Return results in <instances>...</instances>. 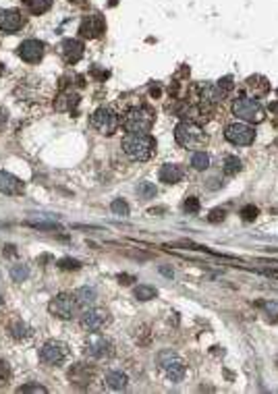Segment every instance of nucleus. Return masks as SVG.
<instances>
[{"instance_id":"nucleus-8","label":"nucleus","mask_w":278,"mask_h":394,"mask_svg":"<svg viewBox=\"0 0 278 394\" xmlns=\"http://www.w3.org/2000/svg\"><path fill=\"white\" fill-rule=\"evenodd\" d=\"M224 137L233 145H251L254 139H256V131H254L251 125H247V123H231L224 129Z\"/></svg>"},{"instance_id":"nucleus-48","label":"nucleus","mask_w":278,"mask_h":394,"mask_svg":"<svg viewBox=\"0 0 278 394\" xmlns=\"http://www.w3.org/2000/svg\"><path fill=\"white\" fill-rule=\"evenodd\" d=\"M276 96H278V89H276Z\"/></svg>"},{"instance_id":"nucleus-25","label":"nucleus","mask_w":278,"mask_h":394,"mask_svg":"<svg viewBox=\"0 0 278 394\" xmlns=\"http://www.w3.org/2000/svg\"><path fill=\"white\" fill-rule=\"evenodd\" d=\"M247 83H249V87L256 92V96H264V94L270 92V83L264 77H249V79H247Z\"/></svg>"},{"instance_id":"nucleus-31","label":"nucleus","mask_w":278,"mask_h":394,"mask_svg":"<svg viewBox=\"0 0 278 394\" xmlns=\"http://www.w3.org/2000/svg\"><path fill=\"white\" fill-rule=\"evenodd\" d=\"M110 209L114 212L116 216H129V205L122 201V199H114V201L110 203Z\"/></svg>"},{"instance_id":"nucleus-12","label":"nucleus","mask_w":278,"mask_h":394,"mask_svg":"<svg viewBox=\"0 0 278 394\" xmlns=\"http://www.w3.org/2000/svg\"><path fill=\"white\" fill-rule=\"evenodd\" d=\"M19 56L25 63H40L42 56H44V44L38 40H25L19 46Z\"/></svg>"},{"instance_id":"nucleus-38","label":"nucleus","mask_w":278,"mask_h":394,"mask_svg":"<svg viewBox=\"0 0 278 394\" xmlns=\"http://www.w3.org/2000/svg\"><path fill=\"white\" fill-rule=\"evenodd\" d=\"M224 216H226V212H224V209H212V212H210V216H208V220L216 224V222H222Z\"/></svg>"},{"instance_id":"nucleus-23","label":"nucleus","mask_w":278,"mask_h":394,"mask_svg":"<svg viewBox=\"0 0 278 394\" xmlns=\"http://www.w3.org/2000/svg\"><path fill=\"white\" fill-rule=\"evenodd\" d=\"M69 378H71V382H75V384H87V382L91 380V372H89L87 365H83V363H77V365L69 372Z\"/></svg>"},{"instance_id":"nucleus-18","label":"nucleus","mask_w":278,"mask_h":394,"mask_svg":"<svg viewBox=\"0 0 278 394\" xmlns=\"http://www.w3.org/2000/svg\"><path fill=\"white\" fill-rule=\"evenodd\" d=\"M79 106V96L77 94H60L58 98H56V102H54V108L58 110V112H73L75 108Z\"/></svg>"},{"instance_id":"nucleus-7","label":"nucleus","mask_w":278,"mask_h":394,"mask_svg":"<svg viewBox=\"0 0 278 394\" xmlns=\"http://www.w3.org/2000/svg\"><path fill=\"white\" fill-rule=\"evenodd\" d=\"M69 357V347L60 340H48L40 349V361L46 365H60Z\"/></svg>"},{"instance_id":"nucleus-5","label":"nucleus","mask_w":278,"mask_h":394,"mask_svg":"<svg viewBox=\"0 0 278 394\" xmlns=\"http://www.w3.org/2000/svg\"><path fill=\"white\" fill-rule=\"evenodd\" d=\"M48 311L60 320H73L79 311V303L75 299V295L69 293H60L56 295L50 303H48Z\"/></svg>"},{"instance_id":"nucleus-35","label":"nucleus","mask_w":278,"mask_h":394,"mask_svg":"<svg viewBox=\"0 0 278 394\" xmlns=\"http://www.w3.org/2000/svg\"><path fill=\"white\" fill-rule=\"evenodd\" d=\"M216 87H218L220 92L226 96L229 92H233V87H235V83H233V77H222V79L218 81V85H216Z\"/></svg>"},{"instance_id":"nucleus-15","label":"nucleus","mask_w":278,"mask_h":394,"mask_svg":"<svg viewBox=\"0 0 278 394\" xmlns=\"http://www.w3.org/2000/svg\"><path fill=\"white\" fill-rule=\"evenodd\" d=\"M23 27V15L19 11H3L0 13V29L3 32H19Z\"/></svg>"},{"instance_id":"nucleus-16","label":"nucleus","mask_w":278,"mask_h":394,"mask_svg":"<svg viewBox=\"0 0 278 394\" xmlns=\"http://www.w3.org/2000/svg\"><path fill=\"white\" fill-rule=\"evenodd\" d=\"M185 372H187V367H185V363L181 359H170L164 363V374L170 382H181L185 378Z\"/></svg>"},{"instance_id":"nucleus-29","label":"nucleus","mask_w":278,"mask_h":394,"mask_svg":"<svg viewBox=\"0 0 278 394\" xmlns=\"http://www.w3.org/2000/svg\"><path fill=\"white\" fill-rule=\"evenodd\" d=\"M11 278L15 282H23L29 278V268L27 266H13L11 268Z\"/></svg>"},{"instance_id":"nucleus-26","label":"nucleus","mask_w":278,"mask_h":394,"mask_svg":"<svg viewBox=\"0 0 278 394\" xmlns=\"http://www.w3.org/2000/svg\"><path fill=\"white\" fill-rule=\"evenodd\" d=\"M191 166L195 170H206L210 166V156L206 154V151H195V154L191 156Z\"/></svg>"},{"instance_id":"nucleus-19","label":"nucleus","mask_w":278,"mask_h":394,"mask_svg":"<svg viewBox=\"0 0 278 394\" xmlns=\"http://www.w3.org/2000/svg\"><path fill=\"white\" fill-rule=\"evenodd\" d=\"M73 295H75L77 303H79V305H83V307L94 305V303H96V299H98V293H96V288H89V286H81V288H77Z\"/></svg>"},{"instance_id":"nucleus-9","label":"nucleus","mask_w":278,"mask_h":394,"mask_svg":"<svg viewBox=\"0 0 278 394\" xmlns=\"http://www.w3.org/2000/svg\"><path fill=\"white\" fill-rule=\"evenodd\" d=\"M110 322V316L106 309H98V307H89L79 316V324L83 330L87 332H98L102 328H106V324Z\"/></svg>"},{"instance_id":"nucleus-13","label":"nucleus","mask_w":278,"mask_h":394,"mask_svg":"<svg viewBox=\"0 0 278 394\" xmlns=\"http://www.w3.org/2000/svg\"><path fill=\"white\" fill-rule=\"evenodd\" d=\"M83 44L79 40H65L63 46H60V54H63L67 65H77L83 58Z\"/></svg>"},{"instance_id":"nucleus-32","label":"nucleus","mask_w":278,"mask_h":394,"mask_svg":"<svg viewBox=\"0 0 278 394\" xmlns=\"http://www.w3.org/2000/svg\"><path fill=\"white\" fill-rule=\"evenodd\" d=\"M25 224H27V226H34V228H40V230H58V228H60L56 222H44V220H40V222H36V220H27Z\"/></svg>"},{"instance_id":"nucleus-28","label":"nucleus","mask_w":278,"mask_h":394,"mask_svg":"<svg viewBox=\"0 0 278 394\" xmlns=\"http://www.w3.org/2000/svg\"><path fill=\"white\" fill-rule=\"evenodd\" d=\"M241 168H243V164H241V160L237 156H226L224 158V172L226 174H237Z\"/></svg>"},{"instance_id":"nucleus-42","label":"nucleus","mask_w":278,"mask_h":394,"mask_svg":"<svg viewBox=\"0 0 278 394\" xmlns=\"http://www.w3.org/2000/svg\"><path fill=\"white\" fill-rule=\"evenodd\" d=\"M262 274H264V276H268V278L278 280V270H262Z\"/></svg>"},{"instance_id":"nucleus-36","label":"nucleus","mask_w":278,"mask_h":394,"mask_svg":"<svg viewBox=\"0 0 278 394\" xmlns=\"http://www.w3.org/2000/svg\"><path fill=\"white\" fill-rule=\"evenodd\" d=\"M264 311L270 316V318H274V320H278V301H268V303H264Z\"/></svg>"},{"instance_id":"nucleus-22","label":"nucleus","mask_w":278,"mask_h":394,"mask_svg":"<svg viewBox=\"0 0 278 394\" xmlns=\"http://www.w3.org/2000/svg\"><path fill=\"white\" fill-rule=\"evenodd\" d=\"M224 98V94L220 92L216 85H201V102L206 104H218Z\"/></svg>"},{"instance_id":"nucleus-45","label":"nucleus","mask_w":278,"mask_h":394,"mask_svg":"<svg viewBox=\"0 0 278 394\" xmlns=\"http://www.w3.org/2000/svg\"><path fill=\"white\" fill-rule=\"evenodd\" d=\"M160 272H162V274H164V276H172V272H170L168 268H160Z\"/></svg>"},{"instance_id":"nucleus-14","label":"nucleus","mask_w":278,"mask_h":394,"mask_svg":"<svg viewBox=\"0 0 278 394\" xmlns=\"http://www.w3.org/2000/svg\"><path fill=\"white\" fill-rule=\"evenodd\" d=\"M23 183L21 178H17L15 174L7 172V170H0V193H7V195H21L23 193Z\"/></svg>"},{"instance_id":"nucleus-30","label":"nucleus","mask_w":278,"mask_h":394,"mask_svg":"<svg viewBox=\"0 0 278 394\" xmlns=\"http://www.w3.org/2000/svg\"><path fill=\"white\" fill-rule=\"evenodd\" d=\"M137 193L143 199H151L154 195H156V185H151V183H139L137 185Z\"/></svg>"},{"instance_id":"nucleus-33","label":"nucleus","mask_w":278,"mask_h":394,"mask_svg":"<svg viewBox=\"0 0 278 394\" xmlns=\"http://www.w3.org/2000/svg\"><path fill=\"white\" fill-rule=\"evenodd\" d=\"M56 266H58L60 270H79V268H81V264H79L77 259H71V257H63V259H58V261H56Z\"/></svg>"},{"instance_id":"nucleus-21","label":"nucleus","mask_w":278,"mask_h":394,"mask_svg":"<svg viewBox=\"0 0 278 394\" xmlns=\"http://www.w3.org/2000/svg\"><path fill=\"white\" fill-rule=\"evenodd\" d=\"M9 332H11V336H13L15 340H27L29 336L34 334V330L29 328L25 322H21V320L13 322V324H11V328H9Z\"/></svg>"},{"instance_id":"nucleus-46","label":"nucleus","mask_w":278,"mask_h":394,"mask_svg":"<svg viewBox=\"0 0 278 394\" xmlns=\"http://www.w3.org/2000/svg\"><path fill=\"white\" fill-rule=\"evenodd\" d=\"M69 3H75V5H83L85 0H69Z\"/></svg>"},{"instance_id":"nucleus-3","label":"nucleus","mask_w":278,"mask_h":394,"mask_svg":"<svg viewBox=\"0 0 278 394\" xmlns=\"http://www.w3.org/2000/svg\"><path fill=\"white\" fill-rule=\"evenodd\" d=\"M174 139L185 149H201L208 143V137L201 131V127L195 125V123H189V120H183V123L176 125Z\"/></svg>"},{"instance_id":"nucleus-24","label":"nucleus","mask_w":278,"mask_h":394,"mask_svg":"<svg viewBox=\"0 0 278 394\" xmlns=\"http://www.w3.org/2000/svg\"><path fill=\"white\" fill-rule=\"evenodd\" d=\"M23 3L34 15H44L52 7V0H23Z\"/></svg>"},{"instance_id":"nucleus-2","label":"nucleus","mask_w":278,"mask_h":394,"mask_svg":"<svg viewBox=\"0 0 278 394\" xmlns=\"http://www.w3.org/2000/svg\"><path fill=\"white\" fill-rule=\"evenodd\" d=\"M120 125L127 133H149L154 127V112L145 106H133L122 114Z\"/></svg>"},{"instance_id":"nucleus-6","label":"nucleus","mask_w":278,"mask_h":394,"mask_svg":"<svg viewBox=\"0 0 278 394\" xmlns=\"http://www.w3.org/2000/svg\"><path fill=\"white\" fill-rule=\"evenodd\" d=\"M118 125H120V120H118L116 112L110 108H98L91 114V127L102 135H112L118 129Z\"/></svg>"},{"instance_id":"nucleus-4","label":"nucleus","mask_w":278,"mask_h":394,"mask_svg":"<svg viewBox=\"0 0 278 394\" xmlns=\"http://www.w3.org/2000/svg\"><path fill=\"white\" fill-rule=\"evenodd\" d=\"M233 114L239 116L245 123H262L264 120V108L262 104L251 98V96H245V94H239L233 102Z\"/></svg>"},{"instance_id":"nucleus-1","label":"nucleus","mask_w":278,"mask_h":394,"mask_svg":"<svg viewBox=\"0 0 278 394\" xmlns=\"http://www.w3.org/2000/svg\"><path fill=\"white\" fill-rule=\"evenodd\" d=\"M122 151H125V156L133 162H145L149 160L154 154H156V139L147 133H129L125 139L120 143Z\"/></svg>"},{"instance_id":"nucleus-39","label":"nucleus","mask_w":278,"mask_h":394,"mask_svg":"<svg viewBox=\"0 0 278 394\" xmlns=\"http://www.w3.org/2000/svg\"><path fill=\"white\" fill-rule=\"evenodd\" d=\"M19 392H46V388L40 384H27V386H21Z\"/></svg>"},{"instance_id":"nucleus-34","label":"nucleus","mask_w":278,"mask_h":394,"mask_svg":"<svg viewBox=\"0 0 278 394\" xmlns=\"http://www.w3.org/2000/svg\"><path fill=\"white\" fill-rule=\"evenodd\" d=\"M241 216H243L245 222H254V220L258 218V207H256V205H245V207L241 209Z\"/></svg>"},{"instance_id":"nucleus-27","label":"nucleus","mask_w":278,"mask_h":394,"mask_svg":"<svg viewBox=\"0 0 278 394\" xmlns=\"http://www.w3.org/2000/svg\"><path fill=\"white\" fill-rule=\"evenodd\" d=\"M154 297H156V288H154V286L139 284V286L135 288V299H139V301H149V299H154Z\"/></svg>"},{"instance_id":"nucleus-20","label":"nucleus","mask_w":278,"mask_h":394,"mask_svg":"<svg viewBox=\"0 0 278 394\" xmlns=\"http://www.w3.org/2000/svg\"><path fill=\"white\" fill-rule=\"evenodd\" d=\"M127 374H122V372H108L106 378H104V384L112 390H122V388H127Z\"/></svg>"},{"instance_id":"nucleus-37","label":"nucleus","mask_w":278,"mask_h":394,"mask_svg":"<svg viewBox=\"0 0 278 394\" xmlns=\"http://www.w3.org/2000/svg\"><path fill=\"white\" fill-rule=\"evenodd\" d=\"M185 212H189V214H197V212H199L197 197H187V199H185Z\"/></svg>"},{"instance_id":"nucleus-11","label":"nucleus","mask_w":278,"mask_h":394,"mask_svg":"<svg viewBox=\"0 0 278 394\" xmlns=\"http://www.w3.org/2000/svg\"><path fill=\"white\" fill-rule=\"evenodd\" d=\"M104 29H106V23L100 15H87L79 23V34H81V38H87V40L100 38L104 34Z\"/></svg>"},{"instance_id":"nucleus-10","label":"nucleus","mask_w":278,"mask_h":394,"mask_svg":"<svg viewBox=\"0 0 278 394\" xmlns=\"http://www.w3.org/2000/svg\"><path fill=\"white\" fill-rule=\"evenodd\" d=\"M83 353H85L89 359H108V357H112L114 347H112L110 340H106V338H102V336H91V338L85 343Z\"/></svg>"},{"instance_id":"nucleus-47","label":"nucleus","mask_w":278,"mask_h":394,"mask_svg":"<svg viewBox=\"0 0 278 394\" xmlns=\"http://www.w3.org/2000/svg\"><path fill=\"white\" fill-rule=\"evenodd\" d=\"M3 301H5V299H3V295H0V305H3Z\"/></svg>"},{"instance_id":"nucleus-17","label":"nucleus","mask_w":278,"mask_h":394,"mask_svg":"<svg viewBox=\"0 0 278 394\" xmlns=\"http://www.w3.org/2000/svg\"><path fill=\"white\" fill-rule=\"evenodd\" d=\"M183 168L179 166V164H164L162 168H160V180L162 183H166V185H174V183H179V180L183 178Z\"/></svg>"},{"instance_id":"nucleus-43","label":"nucleus","mask_w":278,"mask_h":394,"mask_svg":"<svg viewBox=\"0 0 278 394\" xmlns=\"http://www.w3.org/2000/svg\"><path fill=\"white\" fill-rule=\"evenodd\" d=\"M118 280H120V284H131V282H135V278L133 276H127V274H120Z\"/></svg>"},{"instance_id":"nucleus-44","label":"nucleus","mask_w":278,"mask_h":394,"mask_svg":"<svg viewBox=\"0 0 278 394\" xmlns=\"http://www.w3.org/2000/svg\"><path fill=\"white\" fill-rule=\"evenodd\" d=\"M268 110H270V112H274V114H278V102H270Z\"/></svg>"},{"instance_id":"nucleus-40","label":"nucleus","mask_w":278,"mask_h":394,"mask_svg":"<svg viewBox=\"0 0 278 394\" xmlns=\"http://www.w3.org/2000/svg\"><path fill=\"white\" fill-rule=\"evenodd\" d=\"M9 376H11V370H9V365H7L5 361H0V382L9 380Z\"/></svg>"},{"instance_id":"nucleus-41","label":"nucleus","mask_w":278,"mask_h":394,"mask_svg":"<svg viewBox=\"0 0 278 394\" xmlns=\"http://www.w3.org/2000/svg\"><path fill=\"white\" fill-rule=\"evenodd\" d=\"M7 120H9V112L5 108H0V131L7 127Z\"/></svg>"}]
</instances>
